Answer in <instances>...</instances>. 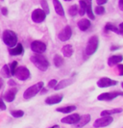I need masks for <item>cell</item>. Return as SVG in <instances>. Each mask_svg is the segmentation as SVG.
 <instances>
[{"mask_svg":"<svg viewBox=\"0 0 123 128\" xmlns=\"http://www.w3.org/2000/svg\"><path fill=\"white\" fill-rule=\"evenodd\" d=\"M76 110V106L74 105H70V106H65V107H60L57 108V112L60 113H63V114H69L73 111Z\"/></svg>","mask_w":123,"mask_h":128,"instance_id":"7402d4cb","label":"cell"},{"mask_svg":"<svg viewBox=\"0 0 123 128\" xmlns=\"http://www.w3.org/2000/svg\"><path fill=\"white\" fill-rule=\"evenodd\" d=\"M31 62L35 64L39 70L41 71H46L49 68V62L46 59L45 56H43L42 54L38 53V54H34L33 56L30 58Z\"/></svg>","mask_w":123,"mask_h":128,"instance_id":"6da1fadb","label":"cell"},{"mask_svg":"<svg viewBox=\"0 0 123 128\" xmlns=\"http://www.w3.org/2000/svg\"><path fill=\"white\" fill-rule=\"evenodd\" d=\"M80 116H81L79 114H72V115L66 116L64 118H62L61 122L65 123V124H76L80 120Z\"/></svg>","mask_w":123,"mask_h":128,"instance_id":"4fadbf2b","label":"cell"},{"mask_svg":"<svg viewBox=\"0 0 123 128\" xmlns=\"http://www.w3.org/2000/svg\"><path fill=\"white\" fill-rule=\"evenodd\" d=\"M119 48H120L119 46H113V47H111V50L114 51V50H117V49H119Z\"/></svg>","mask_w":123,"mask_h":128,"instance_id":"b9f144b4","label":"cell"},{"mask_svg":"<svg viewBox=\"0 0 123 128\" xmlns=\"http://www.w3.org/2000/svg\"><path fill=\"white\" fill-rule=\"evenodd\" d=\"M16 92H17V89L16 88H12L10 90H8L3 94V99L7 101V102H13L15 98V96H16Z\"/></svg>","mask_w":123,"mask_h":128,"instance_id":"5bb4252c","label":"cell"},{"mask_svg":"<svg viewBox=\"0 0 123 128\" xmlns=\"http://www.w3.org/2000/svg\"><path fill=\"white\" fill-rule=\"evenodd\" d=\"M0 110H2V111H5L6 110V105H5L4 100L2 98H0Z\"/></svg>","mask_w":123,"mask_h":128,"instance_id":"d590c367","label":"cell"},{"mask_svg":"<svg viewBox=\"0 0 123 128\" xmlns=\"http://www.w3.org/2000/svg\"><path fill=\"white\" fill-rule=\"evenodd\" d=\"M79 5H80V9H79V14L80 16H84L87 13V4L84 0H80L79 1Z\"/></svg>","mask_w":123,"mask_h":128,"instance_id":"4316f807","label":"cell"},{"mask_svg":"<svg viewBox=\"0 0 123 128\" xmlns=\"http://www.w3.org/2000/svg\"><path fill=\"white\" fill-rule=\"evenodd\" d=\"M23 46L21 44H16L15 46H13L12 47L9 52H10V54L12 55V56H18V55H21L22 53H23Z\"/></svg>","mask_w":123,"mask_h":128,"instance_id":"ac0fdd59","label":"cell"},{"mask_svg":"<svg viewBox=\"0 0 123 128\" xmlns=\"http://www.w3.org/2000/svg\"><path fill=\"white\" fill-rule=\"evenodd\" d=\"M58 128H59V127H58Z\"/></svg>","mask_w":123,"mask_h":128,"instance_id":"c3c4849f","label":"cell"},{"mask_svg":"<svg viewBox=\"0 0 123 128\" xmlns=\"http://www.w3.org/2000/svg\"><path fill=\"white\" fill-rule=\"evenodd\" d=\"M64 58L62 57L61 55H55V57H54V64H55V66L56 68H60V66H62L63 64H64Z\"/></svg>","mask_w":123,"mask_h":128,"instance_id":"d4e9b609","label":"cell"},{"mask_svg":"<svg viewBox=\"0 0 123 128\" xmlns=\"http://www.w3.org/2000/svg\"><path fill=\"white\" fill-rule=\"evenodd\" d=\"M123 110L121 108H115V109L112 110H104L101 112V116H111L114 115V114H118V113H121Z\"/></svg>","mask_w":123,"mask_h":128,"instance_id":"603a6c76","label":"cell"},{"mask_svg":"<svg viewBox=\"0 0 123 128\" xmlns=\"http://www.w3.org/2000/svg\"><path fill=\"white\" fill-rule=\"evenodd\" d=\"M113 122H114V118L111 116H101L100 118H97V120L94 122V123H93V127L94 128L106 127V126L110 125Z\"/></svg>","mask_w":123,"mask_h":128,"instance_id":"8992f818","label":"cell"},{"mask_svg":"<svg viewBox=\"0 0 123 128\" xmlns=\"http://www.w3.org/2000/svg\"><path fill=\"white\" fill-rule=\"evenodd\" d=\"M105 31L108 32V31H112V32H115L117 34H119V30L117 26L113 25L112 23H107L106 26H105Z\"/></svg>","mask_w":123,"mask_h":128,"instance_id":"83f0119b","label":"cell"},{"mask_svg":"<svg viewBox=\"0 0 123 128\" xmlns=\"http://www.w3.org/2000/svg\"><path fill=\"white\" fill-rule=\"evenodd\" d=\"M62 53L65 57H71L73 54V47L70 44H66L65 46H63L62 48Z\"/></svg>","mask_w":123,"mask_h":128,"instance_id":"44dd1931","label":"cell"},{"mask_svg":"<svg viewBox=\"0 0 123 128\" xmlns=\"http://www.w3.org/2000/svg\"><path fill=\"white\" fill-rule=\"evenodd\" d=\"M95 14L98 16H102L105 14V8L102 6H97L95 7Z\"/></svg>","mask_w":123,"mask_h":128,"instance_id":"d6a6232c","label":"cell"},{"mask_svg":"<svg viewBox=\"0 0 123 128\" xmlns=\"http://www.w3.org/2000/svg\"><path fill=\"white\" fill-rule=\"evenodd\" d=\"M57 83H58V82H57V80H56V79H52V80H50V81L48 82V87L54 89V88H55V86L57 85Z\"/></svg>","mask_w":123,"mask_h":128,"instance_id":"836d02e7","label":"cell"},{"mask_svg":"<svg viewBox=\"0 0 123 128\" xmlns=\"http://www.w3.org/2000/svg\"><path fill=\"white\" fill-rule=\"evenodd\" d=\"M16 68H17V62L16 61H14V62H13V63H11V64H9V68H10V72H11V75L12 76H13Z\"/></svg>","mask_w":123,"mask_h":128,"instance_id":"4dcf8cb0","label":"cell"},{"mask_svg":"<svg viewBox=\"0 0 123 128\" xmlns=\"http://www.w3.org/2000/svg\"><path fill=\"white\" fill-rule=\"evenodd\" d=\"M91 21L87 18H82L78 21V27L81 31H87L91 27Z\"/></svg>","mask_w":123,"mask_h":128,"instance_id":"d6986e66","label":"cell"},{"mask_svg":"<svg viewBox=\"0 0 123 128\" xmlns=\"http://www.w3.org/2000/svg\"><path fill=\"white\" fill-rule=\"evenodd\" d=\"M117 71H118V74L120 76H123V64H118V66H117Z\"/></svg>","mask_w":123,"mask_h":128,"instance_id":"e575fe53","label":"cell"},{"mask_svg":"<svg viewBox=\"0 0 123 128\" xmlns=\"http://www.w3.org/2000/svg\"><path fill=\"white\" fill-rule=\"evenodd\" d=\"M3 85H4V80H3V79L0 77V89H2Z\"/></svg>","mask_w":123,"mask_h":128,"instance_id":"60d3db41","label":"cell"},{"mask_svg":"<svg viewBox=\"0 0 123 128\" xmlns=\"http://www.w3.org/2000/svg\"><path fill=\"white\" fill-rule=\"evenodd\" d=\"M64 98V96L62 94H53V96H48L45 99V103L47 105H54V104H58L60 103Z\"/></svg>","mask_w":123,"mask_h":128,"instance_id":"9a60e30c","label":"cell"},{"mask_svg":"<svg viewBox=\"0 0 123 128\" xmlns=\"http://www.w3.org/2000/svg\"><path fill=\"white\" fill-rule=\"evenodd\" d=\"M13 76H15L17 79H19L21 81H26L27 79H29L31 76L30 70L26 68V66H17L16 70L14 71Z\"/></svg>","mask_w":123,"mask_h":128,"instance_id":"5b68a950","label":"cell"},{"mask_svg":"<svg viewBox=\"0 0 123 128\" xmlns=\"http://www.w3.org/2000/svg\"><path fill=\"white\" fill-rule=\"evenodd\" d=\"M96 2H97L98 5L102 6V5H104V4H106V3L108 2V0H96Z\"/></svg>","mask_w":123,"mask_h":128,"instance_id":"8d00e7d4","label":"cell"},{"mask_svg":"<svg viewBox=\"0 0 123 128\" xmlns=\"http://www.w3.org/2000/svg\"><path fill=\"white\" fill-rule=\"evenodd\" d=\"M1 74H2V76L6 77V78H9V77L12 76L8 64H4V66H3V68H1Z\"/></svg>","mask_w":123,"mask_h":128,"instance_id":"484cf974","label":"cell"},{"mask_svg":"<svg viewBox=\"0 0 123 128\" xmlns=\"http://www.w3.org/2000/svg\"><path fill=\"white\" fill-rule=\"evenodd\" d=\"M31 49L35 53H43L46 50V44L40 40H34L31 44Z\"/></svg>","mask_w":123,"mask_h":128,"instance_id":"9c48e42d","label":"cell"},{"mask_svg":"<svg viewBox=\"0 0 123 128\" xmlns=\"http://www.w3.org/2000/svg\"><path fill=\"white\" fill-rule=\"evenodd\" d=\"M43 82H39V83L35 84V85H33L31 87H29L27 90L24 92V94H23V98L24 99H31L33 98L34 96H36L38 94H39L40 90L43 88Z\"/></svg>","mask_w":123,"mask_h":128,"instance_id":"3957f363","label":"cell"},{"mask_svg":"<svg viewBox=\"0 0 123 128\" xmlns=\"http://www.w3.org/2000/svg\"><path fill=\"white\" fill-rule=\"evenodd\" d=\"M2 40L4 44L9 47H13L17 44V36L12 30H5L2 35Z\"/></svg>","mask_w":123,"mask_h":128,"instance_id":"7a4b0ae2","label":"cell"},{"mask_svg":"<svg viewBox=\"0 0 123 128\" xmlns=\"http://www.w3.org/2000/svg\"><path fill=\"white\" fill-rule=\"evenodd\" d=\"M123 96V92H104L97 96V99L100 101H111L117 96Z\"/></svg>","mask_w":123,"mask_h":128,"instance_id":"52a82bcc","label":"cell"},{"mask_svg":"<svg viewBox=\"0 0 123 128\" xmlns=\"http://www.w3.org/2000/svg\"><path fill=\"white\" fill-rule=\"evenodd\" d=\"M118 83L117 80H113L108 77H103L100 78L97 81V86L99 88H108V87H112V86H116Z\"/></svg>","mask_w":123,"mask_h":128,"instance_id":"7c38bea8","label":"cell"},{"mask_svg":"<svg viewBox=\"0 0 123 128\" xmlns=\"http://www.w3.org/2000/svg\"><path fill=\"white\" fill-rule=\"evenodd\" d=\"M119 34H121V35H123V30H119Z\"/></svg>","mask_w":123,"mask_h":128,"instance_id":"f6af8a7d","label":"cell"},{"mask_svg":"<svg viewBox=\"0 0 123 128\" xmlns=\"http://www.w3.org/2000/svg\"><path fill=\"white\" fill-rule=\"evenodd\" d=\"M41 7H42V10L44 11V13L46 14H48L50 13L49 7H48V3L46 2V0H41Z\"/></svg>","mask_w":123,"mask_h":128,"instance_id":"1f68e13d","label":"cell"},{"mask_svg":"<svg viewBox=\"0 0 123 128\" xmlns=\"http://www.w3.org/2000/svg\"><path fill=\"white\" fill-rule=\"evenodd\" d=\"M85 2H86V4H87V13L88 14V16H89V18L91 19H95V16H94V14L92 13V8H91V0H84Z\"/></svg>","mask_w":123,"mask_h":128,"instance_id":"cb8c5ba5","label":"cell"},{"mask_svg":"<svg viewBox=\"0 0 123 128\" xmlns=\"http://www.w3.org/2000/svg\"><path fill=\"white\" fill-rule=\"evenodd\" d=\"M59 126L58 125H53V126H52V127H50V128H58Z\"/></svg>","mask_w":123,"mask_h":128,"instance_id":"ee69618b","label":"cell"},{"mask_svg":"<svg viewBox=\"0 0 123 128\" xmlns=\"http://www.w3.org/2000/svg\"><path fill=\"white\" fill-rule=\"evenodd\" d=\"M1 13L3 14L4 16H8V9L7 8H2V10H1Z\"/></svg>","mask_w":123,"mask_h":128,"instance_id":"74e56055","label":"cell"},{"mask_svg":"<svg viewBox=\"0 0 123 128\" xmlns=\"http://www.w3.org/2000/svg\"><path fill=\"white\" fill-rule=\"evenodd\" d=\"M123 55H113L108 59V64L110 66H114L116 64H118L120 62H122Z\"/></svg>","mask_w":123,"mask_h":128,"instance_id":"e0dca14e","label":"cell"},{"mask_svg":"<svg viewBox=\"0 0 123 128\" xmlns=\"http://www.w3.org/2000/svg\"><path fill=\"white\" fill-rule=\"evenodd\" d=\"M46 18V14L42 9H36L32 13V20L35 23H41L44 21Z\"/></svg>","mask_w":123,"mask_h":128,"instance_id":"ba28073f","label":"cell"},{"mask_svg":"<svg viewBox=\"0 0 123 128\" xmlns=\"http://www.w3.org/2000/svg\"><path fill=\"white\" fill-rule=\"evenodd\" d=\"M79 12V9H78L77 5H72L69 9H68V14L71 16H75Z\"/></svg>","mask_w":123,"mask_h":128,"instance_id":"f1b7e54d","label":"cell"},{"mask_svg":"<svg viewBox=\"0 0 123 128\" xmlns=\"http://www.w3.org/2000/svg\"><path fill=\"white\" fill-rule=\"evenodd\" d=\"M8 84H9L10 86H15V85H16V83H15V82H14L13 80H12V79H11V80H9Z\"/></svg>","mask_w":123,"mask_h":128,"instance_id":"ab89813d","label":"cell"},{"mask_svg":"<svg viewBox=\"0 0 123 128\" xmlns=\"http://www.w3.org/2000/svg\"><path fill=\"white\" fill-rule=\"evenodd\" d=\"M121 86H122V88H123V82H122V83H121Z\"/></svg>","mask_w":123,"mask_h":128,"instance_id":"bcb514c9","label":"cell"},{"mask_svg":"<svg viewBox=\"0 0 123 128\" xmlns=\"http://www.w3.org/2000/svg\"><path fill=\"white\" fill-rule=\"evenodd\" d=\"M74 81H75V74H73L71 77H69L67 79H64V80L60 81L59 83H57V85L54 88V90H62V89H65L66 87L70 86L72 83H74Z\"/></svg>","mask_w":123,"mask_h":128,"instance_id":"8fae6325","label":"cell"},{"mask_svg":"<svg viewBox=\"0 0 123 128\" xmlns=\"http://www.w3.org/2000/svg\"><path fill=\"white\" fill-rule=\"evenodd\" d=\"M98 44H99V38L97 36H92L90 38L87 46L85 48V53L88 56H91L92 54H94L95 52L97 51L98 49Z\"/></svg>","mask_w":123,"mask_h":128,"instance_id":"277c9868","label":"cell"},{"mask_svg":"<svg viewBox=\"0 0 123 128\" xmlns=\"http://www.w3.org/2000/svg\"><path fill=\"white\" fill-rule=\"evenodd\" d=\"M72 36V31H71V27L69 25L65 26V28L59 33L58 38L61 42H66L68 40L69 38H71Z\"/></svg>","mask_w":123,"mask_h":128,"instance_id":"30bf717a","label":"cell"},{"mask_svg":"<svg viewBox=\"0 0 123 128\" xmlns=\"http://www.w3.org/2000/svg\"><path fill=\"white\" fill-rule=\"evenodd\" d=\"M11 115L13 116V118H21L24 116V112L22 110H13V111H11Z\"/></svg>","mask_w":123,"mask_h":128,"instance_id":"f546056e","label":"cell"},{"mask_svg":"<svg viewBox=\"0 0 123 128\" xmlns=\"http://www.w3.org/2000/svg\"><path fill=\"white\" fill-rule=\"evenodd\" d=\"M118 7H119L120 11H123V0H119V2H118Z\"/></svg>","mask_w":123,"mask_h":128,"instance_id":"f35d334b","label":"cell"},{"mask_svg":"<svg viewBox=\"0 0 123 128\" xmlns=\"http://www.w3.org/2000/svg\"><path fill=\"white\" fill-rule=\"evenodd\" d=\"M65 1H71V0H65Z\"/></svg>","mask_w":123,"mask_h":128,"instance_id":"7dc6e473","label":"cell"},{"mask_svg":"<svg viewBox=\"0 0 123 128\" xmlns=\"http://www.w3.org/2000/svg\"><path fill=\"white\" fill-rule=\"evenodd\" d=\"M91 122V115H89V114H87V115H84V116H80V120H79V122L75 124V126L77 128H81V127H84L85 125H87L89 122Z\"/></svg>","mask_w":123,"mask_h":128,"instance_id":"2e32d148","label":"cell"},{"mask_svg":"<svg viewBox=\"0 0 123 128\" xmlns=\"http://www.w3.org/2000/svg\"><path fill=\"white\" fill-rule=\"evenodd\" d=\"M53 5H54V9L55 12L61 16H65V10L63 8V5L61 4V2L59 0H53Z\"/></svg>","mask_w":123,"mask_h":128,"instance_id":"ffe728a7","label":"cell"},{"mask_svg":"<svg viewBox=\"0 0 123 128\" xmlns=\"http://www.w3.org/2000/svg\"><path fill=\"white\" fill-rule=\"evenodd\" d=\"M118 28H119L118 30H123V22H122V23H120V24H119V27H118Z\"/></svg>","mask_w":123,"mask_h":128,"instance_id":"7bdbcfd3","label":"cell"}]
</instances>
